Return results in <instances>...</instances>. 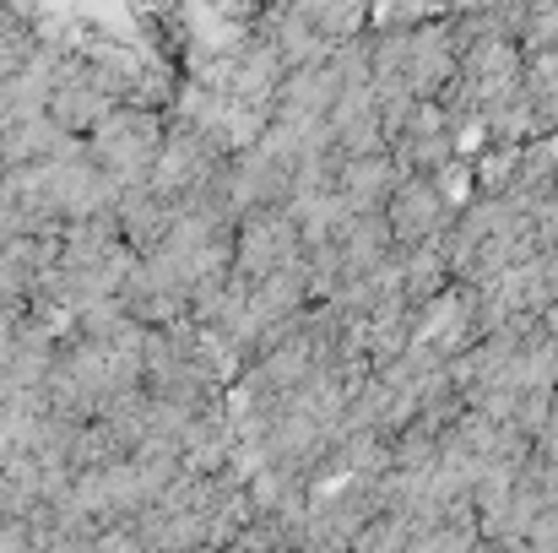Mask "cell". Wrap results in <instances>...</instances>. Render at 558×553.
Here are the masks:
<instances>
[{"mask_svg": "<svg viewBox=\"0 0 558 553\" xmlns=\"http://www.w3.org/2000/svg\"><path fill=\"white\" fill-rule=\"evenodd\" d=\"M163 142H169V115L142 109V104H120V109L87 136V153L98 158V169L114 184L136 190V184H153L158 158H163Z\"/></svg>", "mask_w": 558, "mask_h": 553, "instance_id": "obj_1", "label": "cell"}, {"mask_svg": "<svg viewBox=\"0 0 558 553\" xmlns=\"http://www.w3.org/2000/svg\"><path fill=\"white\" fill-rule=\"evenodd\" d=\"M120 109V98L104 93V82L93 76V65L82 55H65L60 60V76H54V98H49V120L65 131V136H93L109 115Z\"/></svg>", "mask_w": 558, "mask_h": 553, "instance_id": "obj_2", "label": "cell"}, {"mask_svg": "<svg viewBox=\"0 0 558 553\" xmlns=\"http://www.w3.org/2000/svg\"><path fill=\"white\" fill-rule=\"evenodd\" d=\"M233 233H239V239H233V266H239V277H271V272H288L293 244H299L288 212L260 206V212H250Z\"/></svg>", "mask_w": 558, "mask_h": 553, "instance_id": "obj_3", "label": "cell"}, {"mask_svg": "<svg viewBox=\"0 0 558 553\" xmlns=\"http://www.w3.org/2000/svg\"><path fill=\"white\" fill-rule=\"evenodd\" d=\"M390 223H396L401 239H428V233L445 223V201H439V190H434L428 180L396 184V195H390Z\"/></svg>", "mask_w": 558, "mask_h": 553, "instance_id": "obj_4", "label": "cell"}]
</instances>
